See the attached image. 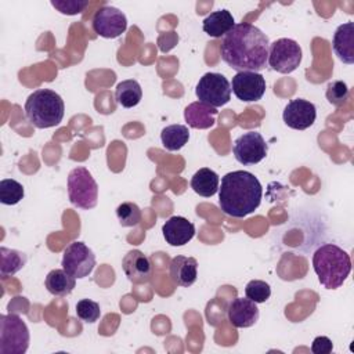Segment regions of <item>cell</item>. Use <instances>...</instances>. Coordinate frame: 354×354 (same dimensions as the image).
I'll list each match as a JSON object with an SVG mask.
<instances>
[{
  "label": "cell",
  "instance_id": "obj_28",
  "mask_svg": "<svg viewBox=\"0 0 354 354\" xmlns=\"http://www.w3.org/2000/svg\"><path fill=\"white\" fill-rule=\"evenodd\" d=\"M326 100L335 106H343L350 95V88L343 80L330 82L326 87Z\"/></svg>",
  "mask_w": 354,
  "mask_h": 354
},
{
  "label": "cell",
  "instance_id": "obj_16",
  "mask_svg": "<svg viewBox=\"0 0 354 354\" xmlns=\"http://www.w3.org/2000/svg\"><path fill=\"white\" fill-rule=\"evenodd\" d=\"M166 242L171 246H183L195 235V225L185 217L173 216L162 227Z\"/></svg>",
  "mask_w": 354,
  "mask_h": 354
},
{
  "label": "cell",
  "instance_id": "obj_22",
  "mask_svg": "<svg viewBox=\"0 0 354 354\" xmlns=\"http://www.w3.org/2000/svg\"><path fill=\"white\" fill-rule=\"evenodd\" d=\"M218 174L209 167L199 169L191 178V188L205 198L213 196L218 191Z\"/></svg>",
  "mask_w": 354,
  "mask_h": 354
},
{
  "label": "cell",
  "instance_id": "obj_7",
  "mask_svg": "<svg viewBox=\"0 0 354 354\" xmlns=\"http://www.w3.org/2000/svg\"><path fill=\"white\" fill-rule=\"evenodd\" d=\"M231 91L228 79L217 72L205 73L195 87L198 100L214 108L225 105L231 100Z\"/></svg>",
  "mask_w": 354,
  "mask_h": 354
},
{
  "label": "cell",
  "instance_id": "obj_5",
  "mask_svg": "<svg viewBox=\"0 0 354 354\" xmlns=\"http://www.w3.org/2000/svg\"><path fill=\"white\" fill-rule=\"evenodd\" d=\"M68 195L72 205L80 209H93L98 201V185L91 173L83 167H75L68 174Z\"/></svg>",
  "mask_w": 354,
  "mask_h": 354
},
{
  "label": "cell",
  "instance_id": "obj_31",
  "mask_svg": "<svg viewBox=\"0 0 354 354\" xmlns=\"http://www.w3.org/2000/svg\"><path fill=\"white\" fill-rule=\"evenodd\" d=\"M51 6L57 8L61 14L66 15H76L84 11L88 6L87 0H53Z\"/></svg>",
  "mask_w": 354,
  "mask_h": 354
},
{
  "label": "cell",
  "instance_id": "obj_12",
  "mask_svg": "<svg viewBox=\"0 0 354 354\" xmlns=\"http://www.w3.org/2000/svg\"><path fill=\"white\" fill-rule=\"evenodd\" d=\"M231 90L238 100L245 102H254L261 100L266 93V79L259 72H238L232 77Z\"/></svg>",
  "mask_w": 354,
  "mask_h": 354
},
{
  "label": "cell",
  "instance_id": "obj_29",
  "mask_svg": "<svg viewBox=\"0 0 354 354\" xmlns=\"http://www.w3.org/2000/svg\"><path fill=\"white\" fill-rule=\"evenodd\" d=\"M245 295L254 303H264L271 296V288L266 281L252 279L245 288Z\"/></svg>",
  "mask_w": 354,
  "mask_h": 354
},
{
  "label": "cell",
  "instance_id": "obj_14",
  "mask_svg": "<svg viewBox=\"0 0 354 354\" xmlns=\"http://www.w3.org/2000/svg\"><path fill=\"white\" fill-rule=\"evenodd\" d=\"M122 268L133 283H147L153 274V266L149 257L138 249H133L124 254Z\"/></svg>",
  "mask_w": 354,
  "mask_h": 354
},
{
  "label": "cell",
  "instance_id": "obj_10",
  "mask_svg": "<svg viewBox=\"0 0 354 354\" xmlns=\"http://www.w3.org/2000/svg\"><path fill=\"white\" fill-rule=\"evenodd\" d=\"M268 151L263 136L257 131H248L234 141L232 152L235 159L242 165H256L261 162Z\"/></svg>",
  "mask_w": 354,
  "mask_h": 354
},
{
  "label": "cell",
  "instance_id": "obj_24",
  "mask_svg": "<svg viewBox=\"0 0 354 354\" xmlns=\"http://www.w3.org/2000/svg\"><path fill=\"white\" fill-rule=\"evenodd\" d=\"M0 257H1L0 275L3 278L17 274L21 268H24L28 260L24 252H19L17 249H8L6 246L0 248Z\"/></svg>",
  "mask_w": 354,
  "mask_h": 354
},
{
  "label": "cell",
  "instance_id": "obj_25",
  "mask_svg": "<svg viewBox=\"0 0 354 354\" xmlns=\"http://www.w3.org/2000/svg\"><path fill=\"white\" fill-rule=\"evenodd\" d=\"M160 140L167 151H178L189 140L188 127L184 124L166 126L160 133Z\"/></svg>",
  "mask_w": 354,
  "mask_h": 354
},
{
  "label": "cell",
  "instance_id": "obj_19",
  "mask_svg": "<svg viewBox=\"0 0 354 354\" xmlns=\"http://www.w3.org/2000/svg\"><path fill=\"white\" fill-rule=\"evenodd\" d=\"M217 113V108L195 101L184 109V119L194 129H209L216 123Z\"/></svg>",
  "mask_w": 354,
  "mask_h": 354
},
{
  "label": "cell",
  "instance_id": "obj_8",
  "mask_svg": "<svg viewBox=\"0 0 354 354\" xmlns=\"http://www.w3.org/2000/svg\"><path fill=\"white\" fill-rule=\"evenodd\" d=\"M301 47L292 39H278L270 43L268 64L279 73H290L301 62Z\"/></svg>",
  "mask_w": 354,
  "mask_h": 354
},
{
  "label": "cell",
  "instance_id": "obj_23",
  "mask_svg": "<svg viewBox=\"0 0 354 354\" xmlns=\"http://www.w3.org/2000/svg\"><path fill=\"white\" fill-rule=\"evenodd\" d=\"M142 98V90L137 80L127 79L120 82L115 90V100L123 108L136 106Z\"/></svg>",
  "mask_w": 354,
  "mask_h": 354
},
{
  "label": "cell",
  "instance_id": "obj_20",
  "mask_svg": "<svg viewBox=\"0 0 354 354\" xmlns=\"http://www.w3.org/2000/svg\"><path fill=\"white\" fill-rule=\"evenodd\" d=\"M235 25L234 17L228 10H218L210 12L203 19V32L212 37L225 36Z\"/></svg>",
  "mask_w": 354,
  "mask_h": 354
},
{
  "label": "cell",
  "instance_id": "obj_6",
  "mask_svg": "<svg viewBox=\"0 0 354 354\" xmlns=\"http://www.w3.org/2000/svg\"><path fill=\"white\" fill-rule=\"evenodd\" d=\"M29 346V329L17 314L0 315V353L24 354Z\"/></svg>",
  "mask_w": 354,
  "mask_h": 354
},
{
  "label": "cell",
  "instance_id": "obj_30",
  "mask_svg": "<svg viewBox=\"0 0 354 354\" xmlns=\"http://www.w3.org/2000/svg\"><path fill=\"white\" fill-rule=\"evenodd\" d=\"M76 315L82 321L93 324L100 318L101 310H100V306L97 301H93L90 299H82L76 304Z\"/></svg>",
  "mask_w": 354,
  "mask_h": 354
},
{
  "label": "cell",
  "instance_id": "obj_15",
  "mask_svg": "<svg viewBox=\"0 0 354 354\" xmlns=\"http://www.w3.org/2000/svg\"><path fill=\"white\" fill-rule=\"evenodd\" d=\"M253 300L248 297L234 299L227 308L228 321L235 328H249L259 319V308Z\"/></svg>",
  "mask_w": 354,
  "mask_h": 354
},
{
  "label": "cell",
  "instance_id": "obj_17",
  "mask_svg": "<svg viewBox=\"0 0 354 354\" xmlns=\"http://www.w3.org/2000/svg\"><path fill=\"white\" fill-rule=\"evenodd\" d=\"M333 51L344 64L354 62V22H344L337 26L333 35Z\"/></svg>",
  "mask_w": 354,
  "mask_h": 354
},
{
  "label": "cell",
  "instance_id": "obj_1",
  "mask_svg": "<svg viewBox=\"0 0 354 354\" xmlns=\"http://www.w3.org/2000/svg\"><path fill=\"white\" fill-rule=\"evenodd\" d=\"M270 40L257 26L249 22L235 24L223 36L220 53L225 64L238 72H259L268 62Z\"/></svg>",
  "mask_w": 354,
  "mask_h": 354
},
{
  "label": "cell",
  "instance_id": "obj_32",
  "mask_svg": "<svg viewBox=\"0 0 354 354\" xmlns=\"http://www.w3.org/2000/svg\"><path fill=\"white\" fill-rule=\"evenodd\" d=\"M333 350V343L329 337L326 336H317L314 340H313V344H311V351L314 354H329L332 353Z\"/></svg>",
  "mask_w": 354,
  "mask_h": 354
},
{
  "label": "cell",
  "instance_id": "obj_9",
  "mask_svg": "<svg viewBox=\"0 0 354 354\" xmlns=\"http://www.w3.org/2000/svg\"><path fill=\"white\" fill-rule=\"evenodd\" d=\"M95 267V254L80 241L66 246L62 256V268L75 278L87 277Z\"/></svg>",
  "mask_w": 354,
  "mask_h": 354
},
{
  "label": "cell",
  "instance_id": "obj_4",
  "mask_svg": "<svg viewBox=\"0 0 354 354\" xmlns=\"http://www.w3.org/2000/svg\"><path fill=\"white\" fill-rule=\"evenodd\" d=\"M64 100L50 88L33 91L25 102L28 120L37 129H48L61 123L64 118Z\"/></svg>",
  "mask_w": 354,
  "mask_h": 354
},
{
  "label": "cell",
  "instance_id": "obj_2",
  "mask_svg": "<svg viewBox=\"0 0 354 354\" xmlns=\"http://www.w3.org/2000/svg\"><path fill=\"white\" fill-rule=\"evenodd\" d=\"M263 188L254 174L246 170L227 173L218 187L220 209L236 218L253 213L261 202Z\"/></svg>",
  "mask_w": 354,
  "mask_h": 354
},
{
  "label": "cell",
  "instance_id": "obj_11",
  "mask_svg": "<svg viewBox=\"0 0 354 354\" xmlns=\"http://www.w3.org/2000/svg\"><path fill=\"white\" fill-rule=\"evenodd\" d=\"M91 26L98 36L105 39H115L126 30L127 18L119 8L105 6L95 11Z\"/></svg>",
  "mask_w": 354,
  "mask_h": 354
},
{
  "label": "cell",
  "instance_id": "obj_26",
  "mask_svg": "<svg viewBox=\"0 0 354 354\" xmlns=\"http://www.w3.org/2000/svg\"><path fill=\"white\" fill-rule=\"evenodd\" d=\"M24 198V187L14 178H3L0 181V202L4 205H15Z\"/></svg>",
  "mask_w": 354,
  "mask_h": 354
},
{
  "label": "cell",
  "instance_id": "obj_13",
  "mask_svg": "<svg viewBox=\"0 0 354 354\" xmlns=\"http://www.w3.org/2000/svg\"><path fill=\"white\" fill-rule=\"evenodd\" d=\"M315 118H317L315 105L303 98H296L288 102L282 113V119L285 124L295 130L308 129L315 122Z\"/></svg>",
  "mask_w": 354,
  "mask_h": 354
},
{
  "label": "cell",
  "instance_id": "obj_27",
  "mask_svg": "<svg viewBox=\"0 0 354 354\" xmlns=\"http://www.w3.org/2000/svg\"><path fill=\"white\" fill-rule=\"evenodd\" d=\"M116 216L123 227H134L141 221V209L134 202H123L116 207Z\"/></svg>",
  "mask_w": 354,
  "mask_h": 354
},
{
  "label": "cell",
  "instance_id": "obj_3",
  "mask_svg": "<svg viewBox=\"0 0 354 354\" xmlns=\"http://www.w3.org/2000/svg\"><path fill=\"white\" fill-rule=\"evenodd\" d=\"M313 268L326 289L343 285L351 271L350 254L333 243L321 245L313 254Z\"/></svg>",
  "mask_w": 354,
  "mask_h": 354
},
{
  "label": "cell",
  "instance_id": "obj_21",
  "mask_svg": "<svg viewBox=\"0 0 354 354\" xmlns=\"http://www.w3.org/2000/svg\"><path fill=\"white\" fill-rule=\"evenodd\" d=\"M75 285H76V278L72 277L71 274H68L64 268L62 270H59V268L51 270L44 279L46 289L51 295L58 296V297H64V296H68L69 293H72Z\"/></svg>",
  "mask_w": 354,
  "mask_h": 354
},
{
  "label": "cell",
  "instance_id": "obj_18",
  "mask_svg": "<svg viewBox=\"0 0 354 354\" xmlns=\"http://www.w3.org/2000/svg\"><path fill=\"white\" fill-rule=\"evenodd\" d=\"M169 274L178 286H191L198 277V261L194 257L176 256L170 261Z\"/></svg>",
  "mask_w": 354,
  "mask_h": 354
}]
</instances>
